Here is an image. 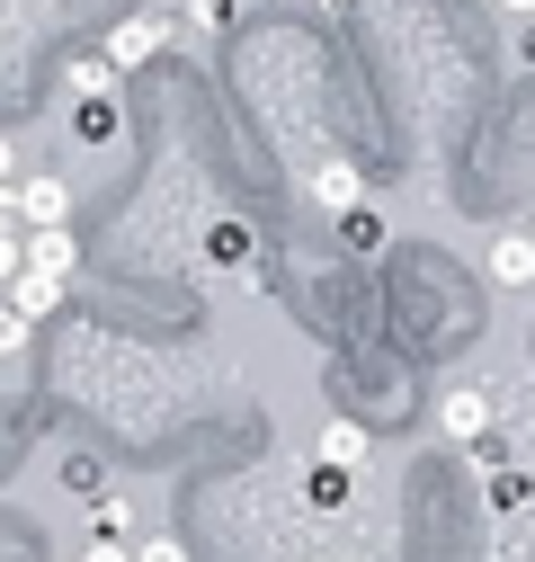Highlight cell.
<instances>
[{
	"instance_id": "6da1fadb",
	"label": "cell",
	"mask_w": 535,
	"mask_h": 562,
	"mask_svg": "<svg viewBox=\"0 0 535 562\" xmlns=\"http://www.w3.org/2000/svg\"><path fill=\"white\" fill-rule=\"evenodd\" d=\"M437 429H446L455 447L482 456V447H491V393H482V384H455V393L437 402Z\"/></svg>"
},
{
	"instance_id": "7a4b0ae2",
	"label": "cell",
	"mask_w": 535,
	"mask_h": 562,
	"mask_svg": "<svg viewBox=\"0 0 535 562\" xmlns=\"http://www.w3.org/2000/svg\"><path fill=\"white\" fill-rule=\"evenodd\" d=\"M10 205H19V215H27L36 233H62V224H72V179H54V170H36V179H27V188H19Z\"/></svg>"
},
{
	"instance_id": "3957f363",
	"label": "cell",
	"mask_w": 535,
	"mask_h": 562,
	"mask_svg": "<svg viewBox=\"0 0 535 562\" xmlns=\"http://www.w3.org/2000/svg\"><path fill=\"white\" fill-rule=\"evenodd\" d=\"M170 45V19H116V36H107V63L116 72H134V63H152Z\"/></svg>"
},
{
	"instance_id": "277c9868",
	"label": "cell",
	"mask_w": 535,
	"mask_h": 562,
	"mask_svg": "<svg viewBox=\"0 0 535 562\" xmlns=\"http://www.w3.org/2000/svg\"><path fill=\"white\" fill-rule=\"evenodd\" d=\"M482 277H491V286H526V277H535V224L526 233H500L482 250Z\"/></svg>"
},
{
	"instance_id": "5b68a950",
	"label": "cell",
	"mask_w": 535,
	"mask_h": 562,
	"mask_svg": "<svg viewBox=\"0 0 535 562\" xmlns=\"http://www.w3.org/2000/svg\"><path fill=\"white\" fill-rule=\"evenodd\" d=\"M27 277L72 286V277H81V241H72V233H27Z\"/></svg>"
},
{
	"instance_id": "8992f818",
	"label": "cell",
	"mask_w": 535,
	"mask_h": 562,
	"mask_svg": "<svg viewBox=\"0 0 535 562\" xmlns=\"http://www.w3.org/2000/svg\"><path fill=\"white\" fill-rule=\"evenodd\" d=\"M312 464H330V473L366 464V429H357V419H321V438H312Z\"/></svg>"
},
{
	"instance_id": "52a82bcc",
	"label": "cell",
	"mask_w": 535,
	"mask_h": 562,
	"mask_svg": "<svg viewBox=\"0 0 535 562\" xmlns=\"http://www.w3.org/2000/svg\"><path fill=\"white\" fill-rule=\"evenodd\" d=\"M312 196L330 205V215H357V205H366V188H357L349 161H321V170H312Z\"/></svg>"
},
{
	"instance_id": "ba28073f",
	"label": "cell",
	"mask_w": 535,
	"mask_h": 562,
	"mask_svg": "<svg viewBox=\"0 0 535 562\" xmlns=\"http://www.w3.org/2000/svg\"><path fill=\"white\" fill-rule=\"evenodd\" d=\"M62 295H72V286H54V277H19V286H10V313H19L27 330H36V322H45V313H54Z\"/></svg>"
},
{
	"instance_id": "9c48e42d",
	"label": "cell",
	"mask_w": 535,
	"mask_h": 562,
	"mask_svg": "<svg viewBox=\"0 0 535 562\" xmlns=\"http://www.w3.org/2000/svg\"><path fill=\"white\" fill-rule=\"evenodd\" d=\"M90 527H99L107 544H134V527H144V518H134V501H125V491H99V509H90Z\"/></svg>"
},
{
	"instance_id": "30bf717a",
	"label": "cell",
	"mask_w": 535,
	"mask_h": 562,
	"mask_svg": "<svg viewBox=\"0 0 535 562\" xmlns=\"http://www.w3.org/2000/svg\"><path fill=\"white\" fill-rule=\"evenodd\" d=\"M340 241L375 259V250H384V215H375V205H357V215H340Z\"/></svg>"
},
{
	"instance_id": "8fae6325",
	"label": "cell",
	"mask_w": 535,
	"mask_h": 562,
	"mask_svg": "<svg viewBox=\"0 0 535 562\" xmlns=\"http://www.w3.org/2000/svg\"><path fill=\"white\" fill-rule=\"evenodd\" d=\"M179 27H196V36H224V27H232V0H187V10H179Z\"/></svg>"
},
{
	"instance_id": "7c38bea8",
	"label": "cell",
	"mask_w": 535,
	"mask_h": 562,
	"mask_svg": "<svg viewBox=\"0 0 535 562\" xmlns=\"http://www.w3.org/2000/svg\"><path fill=\"white\" fill-rule=\"evenodd\" d=\"M312 501H321V509H340V501H349V473H330V464H312Z\"/></svg>"
},
{
	"instance_id": "4fadbf2b",
	"label": "cell",
	"mask_w": 535,
	"mask_h": 562,
	"mask_svg": "<svg viewBox=\"0 0 535 562\" xmlns=\"http://www.w3.org/2000/svg\"><path fill=\"white\" fill-rule=\"evenodd\" d=\"M215 259H250V233H241V224H224V233L206 241V268H215Z\"/></svg>"
},
{
	"instance_id": "5bb4252c",
	"label": "cell",
	"mask_w": 535,
	"mask_h": 562,
	"mask_svg": "<svg viewBox=\"0 0 535 562\" xmlns=\"http://www.w3.org/2000/svg\"><path fill=\"white\" fill-rule=\"evenodd\" d=\"M134 562H187V544H179V536H144V544H134Z\"/></svg>"
},
{
	"instance_id": "9a60e30c",
	"label": "cell",
	"mask_w": 535,
	"mask_h": 562,
	"mask_svg": "<svg viewBox=\"0 0 535 562\" xmlns=\"http://www.w3.org/2000/svg\"><path fill=\"white\" fill-rule=\"evenodd\" d=\"M0 358H10V367L27 358V322H19V313H0Z\"/></svg>"
},
{
	"instance_id": "2e32d148",
	"label": "cell",
	"mask_w": 535,
	"mask_h": 562,
	"mask_svg": "<svg viewBox=\"0 0 535 562\" xmlns=\"http://www.w3.org/2000/svg\"><path fill=\"white\" fill-rule=\"evenodd\" d=\"M81 562H134V544H107V536H90V553Z\"/></svg>"
}]
</instances>
